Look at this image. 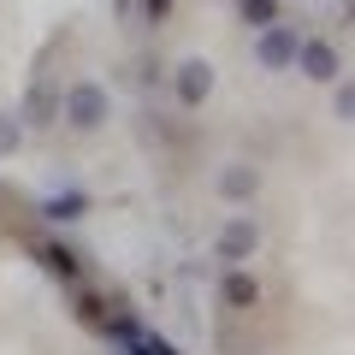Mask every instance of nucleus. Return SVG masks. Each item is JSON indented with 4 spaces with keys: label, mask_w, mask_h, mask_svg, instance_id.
Segmentation results:
<instances>
[{
    "label": "nucleus",
    "mask_w": 355,
    "mask_h": 355,
    "mask_svg": "<svg viewBox=\"0 0 355 355\" xmlns=\"http://www.w3.org/2000/svg\"><path fill=\"white\" fill-rule=\"evenodd\" d=\"M296 30L291 24H266V30H254V60L266 65V71H291V60H296Z\"/></svg>",
    "instance_id": "7ed1b4c3"
},
{
    "label": "nucleus",
    "mask_w": 355,
    "mask_h": 355,
    "mask_svg": "<svg viewBox=\"0 0 355 355\" xmlns=\"http://www.w3.org/2000/svg\"><path fill=\"white\" fill-rule=\"evenodd\" d=\"M83 196H53V202H42V214H48V219H77V214H83Z\"/></svg>",
    "instance_id": "9b49d317"
},
{
    "label": "nucleus",
    "mask_w": 355,
    "mask_h": 355,
    "mask_svg": "<svg viewBox=\"0 0 355 355\" xmlns=\"http://www.w3.org/2000/svg\"><path fill=\"white\" fill-rule=\"evenodd\" d=\"M291 65H302V77H314V83H331V77H338V48H331V42H296V60Z\"/></svg>",
    "instance_id": "39448f33"
},
{
    "label": "nucleus",
    "mask_w": 355,
    "mask_h": 355,
    "mask_svg": "<svg viewBox=\"0 0 355 355\" xmlns=\"http://www.w3.org/2000/svg\"><path fill=\"white\" fill-rule=\"evenodd\" d=\"M60 113H65V125H77V130H101L107 113H113V101H107V89H101V83L77 77V83L60 95Z\"/></svg>",
    "instance_id": "f257e3e1"
},
{
    "label": "nucleus",
    "mask_w": 355,
    "mask_h": 355,
    "mask_svg": "<svg viewBox=\"0 0 355 355\" xmlns=\"http://www.w3.org/2000/svg\"><path fill=\"white\" fill-rule=\"evenodd\" d=\"M254 190H261V172H254L249 160H237V166L219 172V196H225V202H249Z\"/></svg>",
    "instance_id": "423d86ee"
},
{
    "label": "nucleus",
    "mask_w": 355,
    "mask_h": 355,
    "mask_svg": "<svg viewBox=\"0 0 355 355\" xmlns=\"http://www.w3.org/2000/svg\"><path fill=\"white\" fill-rule=\"evenodd\" d=\"M166 6H172V0H148V24H160V18H166Z\"/></svg>",
    "instance_id": "ddd939ff"
},
{
    "label": "nucleus",
    "mask_w": 355,
    "mask_h": 355,
    "mask_svg": "<svg viewBox=\"0 0 355 355\" xmlns=\"http://www.w3.org/2000/svg\"><path fill=\"white\" fill-rule=\"evenodd\" d=\"M53 113H60V89H53V83H36V89L24 95V119H30V125H53Z\"/></svg>",
    "instance_id": "6e6552de"
},
{
    "label": "nucleus",
    "mask_w": 355,
    "mask_h": 355,
    "mask_svg": "<svg viewBox=\"0 0 355 355\" xmlns=\"http://www.w3.org/2000/svg\"><path fill=\"white\" fill-rule=\"evenodd\" d=\"M237 12L249 30H266V24H279V0H237Z\"/></svg>",
    "instance_id": "9d476101"
},
{
    "label": "nucleus",
    "mask_w": 355,
    "mask_h": 355,
    "mask_svg": "<svg viewBox=\"0 0 355 355\" xmlns=\"http://www.w3.org/2000/svg\"><path fill=\"white\" fill-rule=\"evenodd\" d=\"M18 142H24V125L0 113V160H6V154H18Z\"/></svg>",
    "instance_id": "f8f14e48"
},
{
    "label": "nucleus",
    "mask_w": 355,
    "mask_h": 355,
    "mask_svg": "<svg viewBox=\"0 0 355 355\" xmlns=\"http://www.w3.org/2000/svg\"><path fill=\"white\" fill-rule=\"evenodd\" d=\"M219 296H225V308H254L261 302V284H254L243 266H231L225 279H219Z\"/></svg>",
    "instance_id": "0eeeda50"
},
{
    "label": "nucleus",
    "mask_w": 355,
    "mask_h": 355,
    "mask_svg": "<svg viewBox=\"0 0 355 355\" xmlns=\"http://www.w3.org/2000/svg\"><path fill=\"white\" fill-rule=\"evenodd\" d=\"M254 249H261V225H254L249 214H237V219H225V225H219V243H214V254H219L225 266H243Z\"/></svg>",
    "instance_id": "f03ea898"
},
{
    "label": "nucleus",
    "mask_w": 355,
    "mask_h": 355,
    "mask_svg": "<svg viewBox=\"0 0 355 355\" xmlns=\"http://www.w3.org/2000/svg\"><path fill=\"white\" fill-rule=\"evenodd\" d=\"M36 254H42V261L53 266V272H60V279H83V261H77L71 249H60V243H42Z\"/></svg>",
    "instance_id": "1a4fd4ad"
},
{
    "label": "nucleus",
    "mask_w": 355,
    "mask_h": 355,
    "mask_svg": "<svg viewBox=\"0 0 355 355\" xmlns=\"http://www.w3.org/2000/svg\"><path fill=\"white\" fill-rule=\"evenodd\" d=\"M172 95H178V107H202L207 95H214V65L207 60H184L172 71Z\"/></svg>",
    "instance_id": "20e7f679"
}]
</instances>
